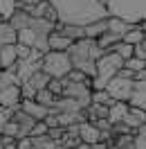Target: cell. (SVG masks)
I'll return each instance as SVG.
<instances>
[{
	"mask_svg": "<svg viewBox=\"0 0 146 149\" xmlns=\"http://www.w3.org/2000/svg\"><path fill=\"white\" fill-rule=\"evenodd\" d=\"M124 68H128L130 72H135V74H137V72H142V70L146 68V61L137 59V56H130L128 61H124Z\"/></svg>",
	"mask_w": 146,
	"mask_h": 149,
	"instance_id": "obj_24",
	"label": "cell"
},
{
	"mask_svg": "<svg viewBox=\"0 0 146 149\" xmlns=\"http://www.w3.org/2000/svg\"><path fill=\"white\" fill-rule=\"evenodd\" d=\"M18 7H20V0H0V20L7 23Z\"/></svg>",
	"mask_w": 146,
	"mask_h": 149,
	"instance_id": "obj_17",
	"label": "cell"
},
{
	"mask_svg": "<svg viewBox=\"0 0 146 149\" xmlns=\"http://www.w3.org/2000/svg\"><path fill=\"white\" fill-rule=\"evenodd\" d=\"M101 54H103V50H99L97 41H92V38H81V41L72 43V47L67 50L72 68L79 65V63H85V61H97Z\"/></svg>",
	"mask_w": 146,
	"mask_h": 149,
	"instance_id": "obj_3",
	"label": "cell"
},
{
	"mask_svg": "<svg viewBox=\"0 0 146 149\" xmlns=\"http://www.w3.org/2000/svg\"><path fill=\"white\" fill-rule=\"evenodd\" d=\"M128 104L133 109L146 111V81H135V88H133V95H130Z\"/></svg>",
	"mask_w": 146,
	"mask_h": 149,
	"instance_id": "obj_13",
	"label": "cell"
},
{
	"mask_svg": "<svg viewBox=\"0 0 146 149\" xmlns=\"http://www.w3.org/2000/svg\"><path fill=\"white\" fill-rule=\"evenodd\" d=\"M92 124H94V127H97V129H99L101 133H106V131H110V129H112V124H110L108 120H97V122H92Z\"/></svg>",
	"mask_w": 146,
	"mask_h": 149,
	"instance_id": "obj_33",
	"label": "cell"
},
{
	"mask_svg": "<svg viewBox=\"0 0 146 149\" xmlns=\"http://www.w3.org/2000/svg\"><path fill=\"white\" fill-rule=\"evenodd\" d=\"M27 84L32 86V88H34V91H43V88H47V84H50V77H47L45 72H43V70H36V72L32 74V77H29L27 79Z\"/></svg>",
	"mask_w": 146,
	"mask_h": 149,
	"instance_id": "obj_18",
	"label": "cell"
},
{
	"mask_svg": "<svg viewBox=\"0 0 146 149\" xmlns=\"http://www.w3.org/2000/svg\"><path fill=\"white\" fill-rule=\"evenodd\" d=\"M11 43H16V32H14V27L9 23L0 20V47L11 45Z\"/></svg>",
	"mask_w": 146,
	"mask_h": 149,
	"instance_id": "obj_15",
	"label": "cell"
},
{
	"mask_svg": "<svg viewBox=\"0 0 146 149\" xmlns=\"http://www.w3.org/2000/svg\"><path fill=\"white\" fill-rule=\"evenodd\" d=\"M2 136H7V138H14V140H18V138H20V129H18V124L9 120L7 124H5V129H2Z\"/></svg>",
	"mask_w": 146,
	"mask_h": 149,
	"instance_id": "obj_25",
	"label": "cell"
},
{
	"mask_svg": "<svg viewBox=\"0 0 146 149\" xmlns=\"http://www.w3.org/2000/svg\"><path fill=\"white\" fill-rule=\"evenodd\" d=\"M63 88H65V79H50V84H47V91H52L56 97L63 95Z\"/></svg>",
	"mask_w": 146,
	"mask_h": 149,
	"instance_id": "obj_27",
	"label": "cell"
},
{
	"mask_svg": "<svg viewBox=\"0 0 146 149\" xmlns=\"http://www.w3.org/2000/svg\"><path fill=\"white\" fill-rule=\"evenodd\" d=\"M133 140H135V149H146V124L135 131Z\"/></svg>",
	"mask_w": 146,
	"mask_h": 149,
	"instance_id": "obj_26",
	"label": "cell"
},
{
	"mask_svg": "<svg viewBox=\"0 0 146 149\" xmlns=\"http://www.w3.org/2000/svg\"><path fill=\"white\" fill-rule=\"evenodd\" d=\"M20 97H23V100H34V97H36V91H34L27 81H23V84H20Z\"/></svg>",
	"mask_w": 146,
	"mask_h": 149,
	"instance_id": "obj_29",
	"label": "cell"
},
{
	"mask_svg": "<svg viewBox=\"0 0 146 149\" xmlns=\"http://www.w3.org/2000/svg\"><path fill=\"white\" fill-rule=\"evenodd\" d=\"M128 111H130V104L128 102H115L108 109V122L110 124H119V122L126 120Z\"/></svg>",
	"mask_w": 146,
	"mask_h": 149,
	"instance_id": "obj_12",
	"label": "cell"
},
{
	"mask_svg": "<svg viewBox=\"0 0 146 149\" xmlns=\"http://www.w3.org/2000/svg\"><path fill=\"white\" fill-rule=\"evenodd\" d=\"M108 52H115V54H117V56H121L124 61H128L130 56L135 54V47H133V45H128V43H124V41H119L117 45H112V47L108 50Z\"/></svg>",
	"mask_w": 146,
	"mask_h": 149,
	"instance_id": "obj_21",
	"label": "cell"
},
{
	"mask_svg": "<svg viewBox=\"0 0 146 149\" xmlns=\"http://www.w3.org/2000/svg\"><path fill=\"white\" fill-rule=\"evenodd\" d=\"M121 38H117L115 34H110V32H106V34H101L99 38H97V45H99V50H103V52H108L112 45H117Z\"/></svg>",
	"mask_w": 146,
	"mask_h": 149,
	"instance_id": "obj_22",
	"label": "cell"
},
{
	"mask_svg": "<svg viewBox=\"0 0 146 149\" xmlns=\"http://www.w3.org/2000/svg\"><path fill=\"white\" fill-rule=\"evenodd\" d=\"M79 140L85 145H97V142H101V131L92 122H81L79 124Z\"/></svg>",
	"mask_w": 146,
	"mask_h": 149,
	"instance_id": "obj_7",
	"label": "cell"
},
{
	"mask_svg": "<svg viewBox=\"0 0 146 149\" xmlns=\"http://www.w3.org/2000/svg\"><path fill=\"white\" fill-rule=\"evenodd\" d=\"M59 14V23L65 25H90L97 20H106L110 16L106 7H101L97 0H50Z\"/></svg>",
	"mask_w": 146,
	"mask_h": 149,
	"instance_id": "obj_1",
	"label": "cell"
},
{
	"mask_svg": "<svg viewBox=\"0 0 146 149\" xmlns=\"http://www.w3.org/2000/svg\"><path fill=\"white\" fill-rule=\"evenodd\" d=\"M133 88H135V81L133 79H124V77H112L108 84H106V93L115 100V102H128L130 95H133Z\"/></svg>",
	"mask_w": 146,
	"mask_h": 149,
	"instance_id": "obj_4",
	"label": "cell"
},
{
	"mask_svg": "<svg viewBox=\"0 0 146 149\" xmlns=\"http://www.w3.org/2000/svg\"><path fill=\"white\" fill-rule=\"evenodd\" d=\"M144 38H146V34H144V29L139 27V25H135V27L130 29V32H128L126 36L121 38V41H124V43H128V45H133V47H135V45H139V43H142V41H144Z\"/></svg>",
	"mask_w": 146,
	"mask_h": 149,
	"instance_id": "obj_19",
	"label": "cell"
},
{
	"mask_svg": "<svg viewBox=\"0 0 146 149\" xmlns=\"http://www.w3.org/2000/svg\"><path fill=\"white\" fill-rule=\"evenodd\" d=\"M133 27H135V25H133V23H128V20H124V18L108 16V32H110V34H115L117 38H124Z\"/></svg>",
	"mask_w": 146,
	"mask_h": 149,
	"instance_id": "obj_10",
	"label": "cell"
},
{
	"mask_svg": "<svg viewBox=\"0 0 146 149\" xmlns=\"http://www.w3.org/2000/svg\"><path fill=\"white\" fill-rule=\"evenodd\" d=\"M0 149H2V138H0Z\"/></svg>",
	"mask_w": 146,
	"mask_h": 149,
	"instance_id": "obj_37",
	"label": "cell"
},
{
	"mask_svg": "<svg viewBox=\"0 0 146 149\" xmlns=\"http://www.w3.org/2000/svg\"><path fill=\"white\" fill-rule=\"evenodd\" d=\"M56 100H59V97H56V95L52 93V91H47V88H43V91H38V93H36V97H34V102H38L41 106H45V109H50V111L54 109Z\"/></svg>",
	"mask_w": 146,
	"mask_h": 149,
	"instance_id": "obj_16",
	"label": "cell"
},
{
	"mask_svg": "<svg viewBox=\"0 0 146 149\" xmlns=\"http://www.w3.org/2000/svg\"><path fill=\"white\" fill-rule=\"evenodd\" d=\"M47 124L45 122H36V124H34V129L29 131V138H41V136H47Z\"/></svg>",
	"mask_w": 146,
	"mask_h": 149,
	"instance_id": "obj_28",
	"label": "cell"
},
{
	"mask_svg": "<svg viewBox=\"0 0 146 149\" xmlns=\"http://www.w3.org/2000/svg\"><path fill=\"white\" fill-rule=\"evenodd\" d=\"M85 32V38H92V41H97L101 34H106L108 32V18L106 20H97V23H90V25H85L83 27Z\"/></svg>",
	"mask_w": 146,
	"mask_h": 149,
	"instance_id": "obj_14",
	"label": "cell"
},
{
	"mask_svg": "<svg viewBox=\"0 0 146 149\" xmlns=\"http://www.w3.org/2000/svg\"><path fill=\"white\" fill-rule=\"evenodd\" d=\"M92 149H110L106 142H97V145H92Z\"/></svg>",
	"mask_w": 146,
	"mask_h": 149,
	"instance_id": "obj_34",
	"label": "cell"
},
{
	"mask_svg": "<svg viewBox=\"0 0 146 149\" xmlns=\"http://www.w3.org/2000/svg\"><path fill=\"white\" fill-rule=\"evenodd\" d=\"M11 86H20L16 72H14V70H0V91L11 88Z\"/></svg>",
	"mask_w": 146,
	"mask_h": 149,
	"instance_id": "obj_20",
	"label": "cell"
},
{
	"mask_svg": "<svg viewBox=\"0 0 146 149\" xmlns=\"http://www.w3.org/2000/svg\"><path fill=\"white\" fill-rule=\"evenodd\" d=\"M16 149H34V145H32V138H18L16 140Z\"/></svg>",
	"mask_w": 146,
	"mask_h": 149,
	"instance_id": "obj_32",
	"label": "cell"
},
{
	"mask_svg": "<svg viewBox=\"0 0 146 149\" xmlns=\"http://www.w3.org/2000/svg\"><path fill=\"white\" fill-rule=\"evenodd\" d=\"M76 149H92V145H85V142H81V145H79Z\"/></svg>",
	"mask_w": 146,
	"mask_h": 149,
	"instance_id": "obj_36",
	"label": "cell"
},
{
	"mask_svg": "<svg viewBox=\"0 0 146 149\" xmlns=\"http://www.w3.org/2000/svg\"><path fill=\"white\" fill-rule=\"evenodd\" d=\"M20 102H23V97H20V86H11V88L0 91V106H2V109L18 111Z\"/></svg>",
	"mask_w": 146,
	"mask_h": 149,
	"instance_id": "obj_5",
	"label": "cell"
},
{
	"mask_svg": "<svg viewBox=\"0 0 146 149\" xmlns=\"http://www.w3.org/2000/svg\"><path fill=\"white\" fill-rule=\"evenodd\" d=\"M97 2H99L101 7H106V9H108V5H110V0H97Z\"/></svg>",
	"mask_w": 146,
	"mask_h": 149,
	"instance_id": "obj_35",
	"label": "cell"
},
{
	"mask_svg": "<svg viewBox=\"0 0 146 149\" xmlns=\"http://www.w3.org/2000/svg\"><path fill=\"white\" fill-rule=\"evenodd\" d=\"M92 104H101V106H112L115 104V100L110 97L106 91H92Z\"/></svg>",
	"mask_w": 146,
	"mask_h": 149,
	"instance_id": "obj_23",
	"label": "cell"
},
{
	"mask_svg": "<svg viewBox=\"0 0 146 149\" xmlns=\"http://www.w3.org/2000/svg\"><path fill=\"white\" fill-rule=\"evenodd\" d=\"M11 122H16L18 124V129H20V138H27L29 136V131L34 129V124H36V120L34 118H29L25 111H14L11 113Z\"/></svg>",
	"mask_w": 146,
	"mask_h": 149,
	"instance_id": "obj_8",
	"label": "cell"
},
{
	"mask_svg": "<svg viewBox=\"0 0 146 149\" xmlns=\"http://www.w3.org/2000/svg\"><path fill=\"white\" fill-rule=\"evenodd\" d=\"M41 70H43L50 79H65L67 72L72 70V61H70L67 52H47V54L43 56Z\"/></svg>",
	"mask_w": 146,
	"mask_h": 149,
	"instance_id": "obj_2",
	"label": "cell"
},
{
	"mask_svg": "<svg viewBox=\"0 0 146 149\" xmlns=\"http://www.w3.org/2000/svg\"><path fill=\"white\" fill-rule=\"evenodd\" d=\"M47 47H50V52H67L72 47V41L67 36H63L61 32H52L47 36Z\"/></svg>",
	"mask_w": 146,
	"mask_h": 149,
	"instance_id": "obj_11",
	"label": "cell"
},
{
	"mask_svg": "<svg viewBox=\"0 0 146 149\" xmlns=\"http://www.w3.org/2000/svg\"><path fill=\"white\" fill-rule=\"evenodd\" d=\"M11 113H14V111H9V109H2V106H0V136H2V129H5V124L11 120Z\"/></svg>",
	"mask_w": 146,
	"mask_h": 149,
	"instance_id": "obj_30",
	"label": "cell"
},
{
	"mask_svg": "<svg viewBox=\"0 0 146 149\" xmlns=\"http://www.w3.org/2000/svg\"><path fill=\"white\" fill-rule=\"evenodd\" d=\"M16 54H18V61H25L29 54H32V47L27 45H20V43H16Z\"/></svg>",
	"mask_w": 146,
	"mask_h": 149,
	"instance_id": "obj_31",
	"label": "cell"
},
{
	"mask_svg": "<svg viewBox=\"0 0 146 149\" xmlns=\"http://www.w3.org/2000/svg\"><path fill=\"white\" fill-rule=\"evenodd\" d=\"M18 63V54H16V43L0 47V70H14V65Z\"/></svg>",
	"mask_w": 146,
	"mask_h": 149,
	"instance_id": "obj_9",
	"label": "cell"
},
{
	"mask_svg": "<svg viewBox=\"0 0 146 149\" xmlns=\"http://www.w3.org/2000/svg\"><path fill=\"white\" fill-rule=\"evenodd\" d=\"M20 111H25L29 118H34L36 122H43L47 115H50V109L41 106V104L34 102V100H23V102H20Z\"/></svg>",
	"mask_w": 146,
	"mask_h": 149,
	"instance_id": "obj_6",
	"label": "cell"
}]
</instances>
